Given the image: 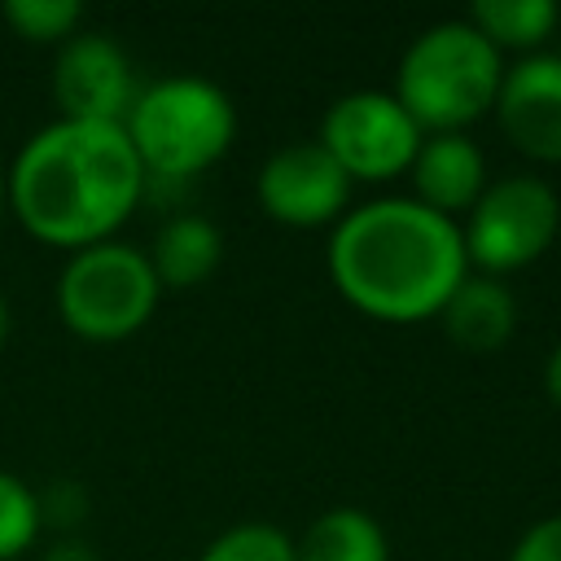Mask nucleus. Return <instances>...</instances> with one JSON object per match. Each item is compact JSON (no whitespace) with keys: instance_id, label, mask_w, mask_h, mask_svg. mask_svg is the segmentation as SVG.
Wrapping results in <instances>:
<instances>
[{"instance_id":"5701e85b","label":"nucleus","mask_w":561,"mask_h":561,"mask_svg":"<svg viewBox=\"0 0 561 561\" xmlns=\"http://www.w3.org/2000/svg\"><path fill=\"white\" fill-rule=\"evenodd\" d=\"M4 337H9V302L0 294V346H4Z\"/></svg>"},{"instance_id":"b1692460","label":"nucleus","mask_w":561,"mask_h":561,"mask_svg":"<svg viewBox=\"0 0 561 561\" xmlns=\"http://www.w3.org/2000/svg\"><path fill=\"white\" fill-rule=\"evenodd\" d=\"M4 197H9V193H4V175H0V215H4Z\"/></svg>"},{"instance_id":"9d476101","label":"nucleus","mask_w":561,"mask_h":561,"mask_svg":"<svg viewBox=\"0 0 561 561\" xmlns=\"http://www.w3.org/2000/svg\"><path fill=\"white\" fill-rule=\"evenodd\" d=\"M491 110L522 153L561 162V53H526L508 66Z\"/></svg>"},{"instance_id":"f03ea898","label":"nucleus","mask_w":561,"mask_h":561,"mask_svg":"<svg viewBox=\"0 0 561 561\" xmlns=\"http://www.w3.org/2000/svg\"><path fill=\"white\" fill-rule=\"evenodd\" d=\"M333 285L377 320L438 316L469 259L456 219L416 197H377L346 210L329 241Z\"/></svg>"},{"instance_id":"39448f33","label":"nucleus","mask_w":561,"mask_h":561,"mask_svg":"<svg viewBox=\"0 0 561 561\" xmlns=\"http://www.w3.org/2000/svg\"><path fill=\"white\" fill-rule=\"evenodd\" d=\"M158 276L145 250L123 241H96L75 250L57 280L61 320L92 342H114L136 333L158 302Z\"/></svg>"},{"instance_id":"f257e3e1","label":"nucleus","mask_w":561,"mask_h":561,"mask_svg":"<svg viewBox=\"0 0 561 561\" xmlns=\"http://www.w3.org/2000/svg\"><path fill=\"white\" fill-rule=\"evenodd\" d=\"M145 180L149 175L123 123L57 118L22 145L4 175V193L26 232L83 250L110 241V232L136 210Z\"/></svg>"},{"instance_id":"0eeeda50","label":"nucleus","mask_w":561,"mask_h":561,"mask_svg":"<svg viewBox=\"0 0 561 561\" xmlns=\"http://www.w3.org/2000/svg\"><path fill=\"white\" fill-rule=\"evenodd\" d=\"M316 140L351 180H390L412 167L425 131L394 92H346L324 110Z\"/></svg>"},{"instance_id":"dca6fc26","label":"nucleus","mask_w":561,"mask_h":561,"mask_svg":"<svg viewBox=\"0 0 561 561\" xmlns=\"http://www.w3.org/2000/svg\"><path fill=\"white\" fill-rule=\"evenodd\" d=\"M197 561H294V539L272 522H241L215 535Z\"/></svg>"},{"instance_id":"1a4fd4ad","label":"nucleus","mask_w":561,"mask_h":561,"mask_svg":"<svg viewBox=\"0 0 561 561\" xmlns=\"http://www.w3.org/2000/svg\"><path fill=\"white\" fill-rule=\"evenodd\" d=\"M53 96L61 105V118L123 123L136 101L127 53L101 31L70 35L53 66Z\"/></svg>"},{"instance_id":"f8f14e48","label":"nucleus","mask_w":561,"mask_h":561,"mask_svg":"<svg viewBox=\"0 0 561 561\" xmlns=\"http://www.w3.org/2000/svg\"><path fill=\"white\" fill-rule=\"evenodd\" d=\"M438 316H443L447 337L460 351L486 355V351H500L513 337L517 302H513L508 285H500L495 276H469L465 272V280L447 294V302H443Z\"/></svg>"},{"instance_id":"9b49d317","label":"nucleus","mask_w":561,"mask_h":561,"mask_svg":"<svg viewBox=\"0 0 561 561\" xmlns=\"http://www.w3.org/2000/svg\"><path fill=\"white\" fill-rule=\"evenodd\" d=\"M412 180H416V202L451 219L456 210H469L482 197L486 162L465 131H434L421 140L412 158Z\"/></svg>"},{"instance_id":"f3484780","label":"nucleus","mask_w":561,"mask_h":561,"mask_svg":"<svg viewBox=\"0 0 561 561\" xmlns=\"http://www.w3.org/2000/svg\"><path fill=\"white\" fill-rule=\"evenodd\" d=\"M83 18L79 0H4V22L35 44H53V39H70L75 26Z\"/></svg>"},{"instance_id":"423d86ee","label":"nucleus","mask_w":561,"mask_h":561,"mask_svg":"<svg viewBox=\"0 0 561 561\" xmlns=\"http://www.w3.org/2000/svg\"><path fill=\"white\" fill-rule=\"evenodd\" d=\"M561 224V202L552 184L535 175H504L482 188V197L469 206V224L460 228L465 259L491 272H513L535 263Z\"/></svg>"},{"instance_id":"6ab92c4d","label":"nucleus","mask_w":561,"mask_h":561,"mask_svg":"<svg viewBox=\"0 0 561 561\" xmlns=\"http://www.w3.org/2000/svg\"><path fill=\"white\" fill-rule=\"evenodd\" d=\"M35 500H39V526L48 522L57 530H75L88 517V491L79 482H70V478L48 482L44 495H35Z\"/></svg>"},{"instance_id":"20e7f679","label":"nucleus","mask_w":561,"mask_h":561,"mask_svg":"<svg viewBox=\"0 0 561 561\" xmlns=\"http://www.w3.org/2000/svg\"><path fill=\"white\" fill-rule=\"evenodd\" d=\"M123 127L145 175L184 180L206 171L232 145L237 114L219 83L171 75L131 101Z\"/></svg>"},{"instance_id":"aec40b11","label":"nucleus","mask_w":561,"mask_h":561,"mask_svg":"<svg viewBox=\"0 0 561 561\" xmlns=\"http://www.w3.org/2000/svg\"><path fill=\"white\" fill-rule=\"evenodd\" d=\"M508 561H561V513L526 526V535L517 539Z\"/></svg>"},{"instance_id":"412c9836","label":"nucleus","mask_w":561,"mask_h":561,"mask_svg":"<svg viewBox=\"0 0 561 561\" xmlns=\"http://www.w3.org/2000/svg\"><path fill=\"white\" fill-rule=\"evenodd\" d=\"M44 561H96V552L83 543V539H75V535H61L48 552H44Z\"/></svg>"},{"instance_id":"7ed1b4c3","label":"nucleus","mask_w":561,"mask_h":561,"mask_svg":"<svg viewBox=\"0 0 561 561\" xmlns=\"http://www.w3.org/2000/svg\"><path fill=\"white\" fill-rule=\"evenodd\" d=\"M504 79L500 48L465 18L425 26L399 61L394 101L416 118L425 131H460L478 114L495 105Z\"/></svg>"},{"instance_id":"a211bd4d","label":"nucleus","mask_w":561,"mask_h":561,"mask_svg":"<svg viewBox=\"0 0 561 561\" xmlns=\"http://www.w3.org/2000/svg\"><path fill=\"white\" fill-rule=\"evenodd\" d=\"M35 535H39V500H35V491L22 478L0 469V561L26 552Z\"/></svg>"},{"instance_id":"ddd939ff","label":"nucleus","mask_w":561,"mask_h":561,"mask_svg":"<svg viewBox=\"0 0 561 561\" xmlns=\"http://www.w3.org/2000/svg\"><path fill=\"white\" fill-rule=\"evenodd\" d=\"M219 254H224V237L206 215H175L158 228L149 263H153L158 285L188 289V285H202L219 267Z\"/></svg>"},{"instance_id":"2eb2a0df","label":"nucleus","mask_w":561,"mask_h":561,"mask_svg":"<svg viewBox=\"0 0 561 561\" xmlns=\"http://www.w3.org/2000/svg\"><path fill=\"white\" fill-rule=\"evenodd\" d=\"M469 22L495 48H535L557 31L561 9L552 0H473Z\"/></svg>"},{"instance_id":"6e6552de","label":"nucleus","mask_w":561,"mask_h":561,"mask_svg":"<svg viewBox=\"0 0 561 561\" xmlns=\"http://www.w3.org/2000/svg\"><path fill=\"white\" fill-rule=\"evenodd\" d=\"M254 188L272 219L294 228H316L342 215L351 197V175L329 158L320 140H294V145H280L259 167Z\"/></svg>"},{"instance_id":"4be33fe9","label":"nucleus","mask_w":561,"mask_h":561,"mask_svg":"<svg viewBox=\"0 0 561 561\" xmlns=\"http://www.w3.org/2000/svg\"><path fill=\"white\" fill-rule=\"evenodd\" d=\"M543 386H548V394L561 403V342L552 346V355H548V364H543Z\"/></svg>"},{"instance_id":"4468645a","label":"nucleus","mask_w":561,"mask_h":561,"mask_svg":"<svg viewBox=\"0 0 561 561\" xmlns=\"http://www.w3.org/2000/svg\"><path fill=\"white\" fill-rule=\"evenodd\" d=\"M294 561H390V543L364 508H324L302 539L294 543Z\"/></svg>"}]
</instances>
